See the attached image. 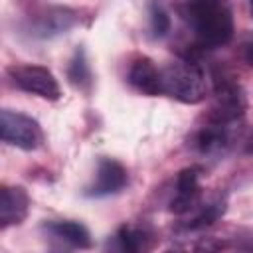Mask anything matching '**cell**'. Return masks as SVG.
I'll use <instances>...</instances> for the list:
<instances>
[{
    "label": "cell",
    "instance_id": "obj_5",
    "mask_svg": "<svg viewBox=\"0 0 253 253\" xmlns=\"http://www.w3.org/2000/svg\"><path fill=\"white\" fill-rule=\"evenodd\" d=\"M81 16L77 10L67 6H51L38 16H34L26 28V32L36 40H51L61 34H67L75 26H79Z\"/></svg>",
    "mask_w": 253,
    "mask_h": 253
},
{
    "label": "cell",
    "instance_id": "obj_16",
    "mask_svg": "<svg viewBox=\"0 0 253 253\" xmlns=\"http://www.w3.org/2000/svg\"><path fill=\"white\" fill-rule=\"evenodd\" d=\"M148 28L152 38H164L170 32V16L160 0L148 2Z\"/></svg>",
    "mask_w": 253,
    "mask_h": 253
},
{
    "label": "cell",
    "instance_id": "obj_10",
    "mask_svg": "<svg viewBox=\"0 0 253 253\" xmlns=\"http://www.w3.org/2000/svg\"><path fill=\"white\" fill-rule=\"evenodd\" d=\"M30 211V196L22 186H0V229L20 225Z\"/></svg>",
    "mask_w": 253,
    "mask_h": 253
},
{
    "label": "cell",
    "instance_id": "obj_9",
    "mask_svg": "<svg viewBox=\"0 0 253 253\" xmlns=\"http://www.w3.org/2000/svg\"><path fill=\"white\" fill-rule=\"evenodd\" d=\"M128 184V174L121 162L115 158H101L97 164V174L93 184L87 188L85 196L89 198H107L119 194Z\"/></svg>",
    "mask_w": 253,
    "mask_h": 253
},
{
    "label": "cell",
    "instance_id": "obj_4",
    "mask_svg": "<svg viewBox=\"0 0 253 253\" xmlns=\"http://www.w3.org/2000/svg\"><path fill=\"white\" fill-rule=\"evenodd\" d=\"M6 71H8V77L12 79V83L30 95H38L47 101H57L61 97V87H59L55 75L47 67L10 65Z\"/></svg>",
    "mask_w": 253,
    "mask_h": 253
},
{
    "label": "cell",
    "instance_id": "obj_2",
    "mask_svg": "<svg viewBox=\"0 0 253 253\" xmlns=\"http://www.w3.org/2000/svg\"><path fill=\"white\" fill-rule=\"evenodd\" d=\"M160 95L186 105H196L208 95V77L200 63L192 59L174 61L160 69Z\"/></svg>",
    "mask_w": 253,
    "mask_h": 253
},
{
    "label": "cell",
    "instance_id": "obj_7",
    "mask_svg": "<svg viewBox=\"0 0 253 253\" xmlns=\"http://www.w3.org/2000/svg\"><path fill=\"white\" fill-rule=\"evenodd\" d=\"M241 123H221L208 119L194 138V148L204 156H223L237 140Z\"/></svg>",
    "mask_w": 253,
    "mask_h": 253
},
{
    "label": "cell",
    "instance_id": "obj_14",
    "mask_svg": "<svg viewBox=\"0 0 253 253\" xmlns=\"http://www.w3.org/2000/svg\"><path fill=\"white\" fill-rule=\"evenodd\" d=\"M148 243H150V235L144 229L132 225H123L113 235V247L119 251H130V253L144 251Z\"/></svg>",
    "mask_w": 253,
    "mask_h": 253
},
{
    "label": "cell",
    "instance_id": "obj_13",
    "mask_svg": "<svg viewBox=\"0 0 253 253\" xmlns=\"http://www.w3.org/2000/svg\"><path fill=\"white\" fill-rule=\"evenodd\" d=\"M225 211V202L215 198L208 204H198L190 213V221L184 223V229H190V231H198V229H204V227H210L211 223H215Z\"/></svg>",
    "mask_w": 253,
    "mask_h": 253
},
{
    "label": "cell",
    "instance_id": "obj_3",
    "mask_svg": "<svg viewBox=\"0 0 253 253\" xmlns=\"http://www.w3.org/2000/svg\"><path fill=\"white\" fill-rule=\"evenodd\" d=\"M0 140L22 150H36L43 142V132L36 119L18 111L0 109Z\"/></svg>",
    "mask_w": 253,
    "mask_h": 253
},
{
    "label": "cell",
    "instance_id": "obj_1",
    "mask_svg": "<svg viewBox=\"0 0 253 253\" xmlns=\"http://www.w3.org/2000/svg\"><path fill=\"white\" fill-rule=\"evenodd\" d=\"M174 6L200 47L215 49L233 40L235 22L229 0H174Z\"/></svg>",
    "mask_w": 253,
    "mask_h": 253
},
{
    "label": "cell",
    "instance_id": "obj_8",
    "mask_svg": "<svg viewBox=\"0 0 253 253\" xmlns=\"http://www.w3.org/2000/svg\"><path fill=\"white\" fill-rule=\"evenodd\" d=\"M202 168L200 166H190L180 170L176 178V190L170 200V211L176 215H186L190 213L200 202H202Z\"/></svg>",
    "mask_w": 253,
    "mask_h": 253
},
{
    "label": "cell",
    "instance_id": "obj_11",
    "mask_svg": "<svg viewBox=\"0 0 253 253\" xmlns=\"http://www.w3.org/2000/svg\"><path fill=\"white\" fill-rule=\"evenodd\" d=\"M128 83L136 91L148 97H156L160 95V67H156L150 57H138L130 65Z\"/></svg>",
    "mask_w": 253,
    "mask_h": 253
},
{
    "label": "cell",
    "instance_id": "obj_15",
    "mask_svg": "<svg viewBox=\"0 0 253 253\" xmlns=\"http://www.w3.org/2000/svg\"><path fill=\"white\" fill-rule=\"evenodd\" d=\"M67 79L77 89H89V85H91V69H89V63H87L85 51L81 47H77L73 57L69 59Z\"/></svg>",
    "mask_w": 253,
    "mask_h": 253
},
{
    "label": "cell",
    "instance_id": "obj_6",
    "mask_svg": "<svg viewBox=\"0 0 253 253\" xmlns=\"http://www.w3.org/2000/svg\"><path fill=\"white\" fill-rule=\"evenodd\" d=\"M245 109H247V99L241 85L227 77L217 79L210 119L221 123H241Z\"/></svg>",
    "mask_w": 253,
    "mask_h": 253
},
{
    "label": "cell",
    "instance_id": "obj_12",
    "mask_svg": "<svg viewBox=\"0 0 253 253\" xmlns=\"http://www.w3.org/2000/svg\"><path fill=\"white\" fill-rule=\"evenodd\" d=\"M43 229L57 241L73 247V249H89L91 247V233L89 229L71 219H59V221H49L43 225Z\"/></svg>",
    "mask_w": 253,
    "mask_h": 253
}]
</instances>
